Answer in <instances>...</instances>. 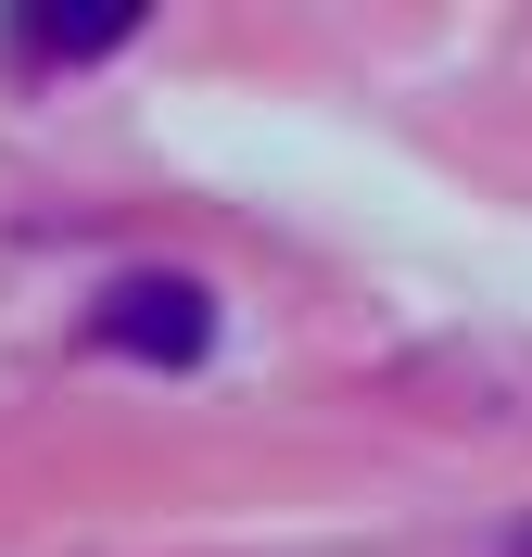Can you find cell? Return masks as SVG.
Here are the masks:
<instances>
[{
    "label": "cell",
    "instance_id": "3957f363",
    "mask_svg": "<svg viewBox=\"0 0 532 557\" xmlns=\"http://www.w3.org/2000/svg\"><path fill=\"white\" fill-rule=\"evenodd\" d=\"M507 557H532V532H520V545H507Z\"/></svg>",
    "mask_w": 532,
    "mask_h": 557
},
{
    "label": "cell",
    "instance_id": "7a4b0ae2",
    "mask_svg": "<svg viewBox=\"0 0 532 557\" xmlns=\"http://www.w3.org/2000/svg\"><path fill=\"white\" fill-rule=\"evenodd\" d=\"M140 38V13H13L0 26V51L26 76H51V64H102V51H127Z\"/></svg>",
    "mask_w": 532,
    "mask_h": 557
},
{
    "label": "cell",
    "instance_id": "6da1fadb",
    "mask_svg": "<svg viewBox=\"0 0 532 557\" xmlns=\"http://www.w3.org/2000/svg\"><path fill=\"white\" fill-rule=\"evenodd\" d=\"M89 343H102V355H140V368H203V343H215V292H203V278L140 267V278H114L102 305H89Z\"/></svg>",
    "mask_w": 532,
    "mask_h": 557
}]
</instances>
